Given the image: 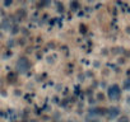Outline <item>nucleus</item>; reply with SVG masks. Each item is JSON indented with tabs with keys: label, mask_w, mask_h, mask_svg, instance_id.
<instances>
[{
	"label": "nucleus",
	"mask_w": 130,
	"mask_h": 122,
	"mask_svg": "<svg viewBox=\"0 0 130 122\" xmlns=\"http://www.w3.org/2000/svg\"><path fill=\"white\" fill-rule=\"evenodd\" d=\"M120 116H121V109H120V107L112 106V107H108V108H107L106 117H107L108 119H117Z\"/></svg>",
	"instance_id": "20e7f679"
},
{
	"label": "nucleus",
	"mask_w": 130,
	"mask_h": 122,
	"mask_svg": "<svg viewBox=\"0 0 130 122\" xmlns=\"http://www.w3.org/2000/svg\"><path fill=\"white\" fill-rule=\"evenodd\" d=\"M86 122H100V121H98V118H96V117L87 116V118H86Z\"/></svg>",
	"instance_id": "6e6552de"
},
{
	"label": "nucleus",
	"mask_w": 130,
	"mask_h": 122,
	"mask_svg": "<svg viewBox=\"0 0 130 122\" xmlns=\"http://www.w3.org/2000/svg\"><path fill=\"white\" fill-rule=\"evenodd\" d=\"M106 94H107V98H108L110 100L116 102V100H119V99L121 98L122 88H121L119 84L113 83V84L108 85V88H107V90H106Z\"/></svg>",
	"instance_id": "f257e3e1"
},
{
	"label": "nucleus",
	"mask_w": 130,
	"mask_h": 122,
	"mask_svg": "<svg viewBox=\"0 0 130 122\" xmlns=\"http://www.w3.org/2000/svg\"><path fill=\"white\" fill-rule=\"evenodd\" d=\"M122 89L126 90V92H130V78L125 79L124 83H122Z\"/></svg>",
	"instance_id": "39448f33"
},
{
	"label": "nucleus",
	"mask_w": 130,
	"mask_h": 122,
	"mask_svg": "<svg viewBox=\"0 0 130 122\" xmlns=\"http://www.w3.org/2000/svg\"><path fill=\"white\" fill-rule=\"evenodd\" d=\"M107 113V108L106 107H92L88 109V116L91 117H101V116H106Z\"/></svg>",
	"instance_id": "7ed1b4c3"
},
{
	"label": "nucleus",
	"mask_w": 130,
	"mask_h": 122,
	"mask_svg": "<svg viewBox=\"0 0 130 122\" xmlns=\"http://www.w3.org/2000/svg\"><path fill=\"white\" fill-rule=\"evenodd\" d=\"M12 3H13L12 0H5V2H4V5H5V7H9Z\"/></svg>",
	"instance_id": "1a4fd4ad"
},
{
	"label": "nucleus",
	"mask_w": 130,
	"mask_h": 122,
	"mask_svg": "<svg viewBox=\"0 0 130 122\" xmlns=\"http://www.w3.org/2000/svg\"><path fill=\"white\" fill-rule=\"evenodd\" d=\"M79 2H78V0H72V2H70V8L73 9V10H78L79 9Z\"/></svg>",
	"instance_id": "423d86ee"
},
{
	"label": "nucleus",
	"mask_w": 130,
	"mask_h": 122,
	"mask_svg": "<svg viewBox=\"0 0 130 122\" xmlns=\"http://www.w3.org/2000/svg\"><path fill=\"white\" fill-rule=\"evenodd\" d=\"M126 103L130 106V94H129V95H127V98H126Z\"/></svg>",
	"instance_id": "9d476101"
},
{
	"label": "nucleus",
	"mask_w": 130,
	"mask_h": 122,
	"mask_svg": "<svg viewBox=\"0 0 130 122\" xmlns=\"http://www.w3.org/2000/svg\"><path fill=\"white\" fill-rule=\"evenodd\" d=\"M31 69V61L27 56H21L18 57L17 63H15V70L19 74H26Z\"/></svg>",
	"instance_id": "f03ea898"
},
{
	"label": "nucleus",
	"mask_w": 130,
	"mask_h": 122,
	"mask_svg": "<svg viewBox=\"0 0 130 122\" xmlns=\"http://www.w3.org/2000/svg\"><path fill=\"white\" fill-rule=\"evenodd\" d=\"M116 122H130V118H129L126 114H121V116L116 119Z\"/></svg>",
	"instance_id": "0eeeda50"
}]
</instances>
